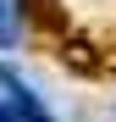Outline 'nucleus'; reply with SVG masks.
Here are the masks:
<instances>
[{
  "mask_svg": "<svg viewBox=\"0 0 116 122\" xmlns=\"http://www.w3.org/2000/svg\"><path fill=\"white\" fill-rule=\"evenodd\" d=\"M17 22H22V6L0 0V45H17Z\"/></svg>",
  "mask_w": 116,
  "mask_h": 122,
  "instance_id": "obj_1",
  "label": "nucleus"
},
{
  "mask_svg": "<svg viewBox=\"0 0 116 122\" xmlns=\"http://www.w3.org/2000/svg\"><path fill=\"white\" fill-rule=\"evenodd\" d=\"M0 122H22V117H17V111H11V106H0Z\"/></svg>",
  "mask_w": 116,
  "mask_h": 122,
  "instance_id": "obj_2",
  "label": "nucleus"
}]
</instances>
